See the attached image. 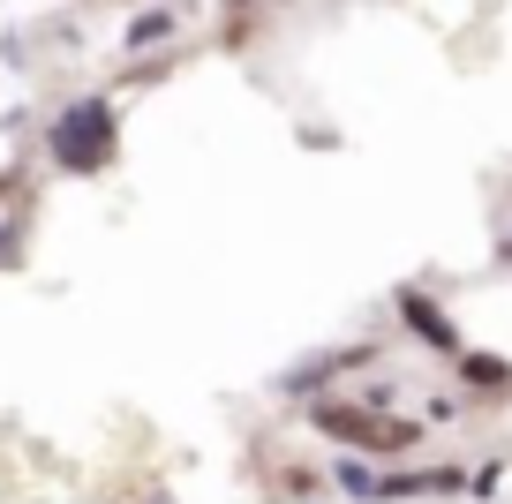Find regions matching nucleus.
I'll return each mask as SVG.
<instances>
[{
	"label": "nucleus",
	"instance_id": "obj_1",
	"mask_svg": "<svg viewBox=\"0 0 512 504\" xmlns=\"http://www.w3.org/2000/svg\"><path fill=\"white\" fill-rule=\"evenodd\" d=\"M113 143H121V113H113L106 91L61 106V113H53V128H46V151H53L61 174H106V166H113Z\"/></svg>",
	"mask_w": 512,
	"mask_h": 504
},
{
	"label": "nucleus",
	"instance_id": "obj_2",
	"mask_svg": "<svg viewBox=\"0 0 512 504\" xmlns=\"http://www.w3.org/2000/svg\"><path fill=\"white\" fill-rule=\"evenodd\" d=\"M309 422H317L332 444L362 452V459H407V452L422 444L415 422H400V414H384V407H362V399H317V407H309Z\"/></svg>",
	"mask_w": 512,
	"mask_h": 504
},
{
	"label": "nucleus",
	"instance_id": "obj_3",
	"mask_svg": "<svg viewBox=\"0 0 512 504\" xmlns=\"http://www.w3.org/2000/svg\"><path fill=\"white\" fill-rule=\"evenodd\" d=\"M392 309H400V324L415 331V339H422L430 354H467V347H460V324H452V316L437 309V301L422 294V286H400V294H392Z\"/></svg>",
	"mask_w": 512,
	"mask_h": 504
},
{
	"label": "nucleus",
	"instance_id": "obj_4",
	"mask_svg": "<svg viewBox=\"0 0 512 504\" xmlns=\"http://www.w3.org/2000/svg\"><path fill=\"white\" fill-rule=\"evenodd\" d=\"M460 384H475V392H512V362L505 354H460Z\"/></svg>",
	"mask_w": 512,
	"mask_h": 504
},
{
	"label": "nucleus",
	"instance_id": "obj_5",
	"mask_svg": "<svg viewBox=\"0 0 512 504\" xmlns=\"http://www.w3.org/2000/svg\"><path fill=\"white\" fill-rule=\"evenodd\" d=\"M166 38H174V8H144V16L121 31V46L128 53H151V46H166Z\"/></svg>",
	"mask_w": 512,
	"mask_h": 504
},
{
	"label": "nucleus",
	"instance_id": "obj_6",
	"mask_svg": "<svg viewBox=\"0 0 512 504\" xmlns=\"http://www.w3.org/2000/svg\"><path fill=\"white\" fill-rule=\"evenodd\" d=\"M332 474H339V489H347V497H377V467H369L362 452H347Z\"/></svg>",
	"mask_w": 512,
	"mask_h": 504
},
{
	"label": "nucleus",
	"instance_id": "obj_7",
	"mask_svg": "<svg viewBox=\"0 0 512 504\" xmlns=\"http://www.w3.org/2000/svg\"><path fill=\"white\" fill-rule=\"evenodd\" d=\"M226 8H249V0H226Z\"/></svg>",
	"mask_w": 512,
	"mask_h": 504
}]
</instances>
